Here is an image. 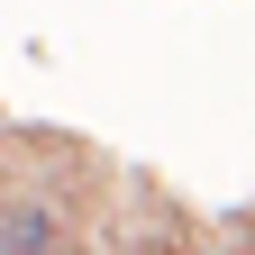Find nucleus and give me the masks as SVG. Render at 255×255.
<instances>
[{"mask_svg": "<svg viewBox=\"0 0 255 255\" xmlns=\"http://www.w3.org/2000/svg\"><path fill=\"white\" fill-rule=\"evenodd\" d=\"M0 246H9V255H46L55 246V219L46 210H9V219H0Z\"/></svg>", "mask_w": 255, "mask_h": 255, "instance_id": "f257e3e1", "label": "nucleus"}]
</instances>
